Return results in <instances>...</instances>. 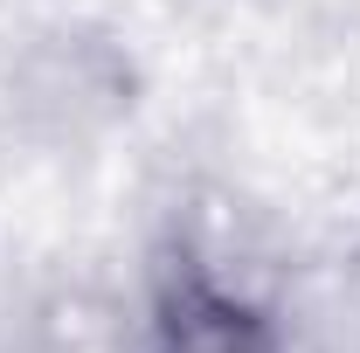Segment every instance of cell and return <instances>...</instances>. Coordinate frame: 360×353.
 Segmentation results:
<instances>
[{
    "mask_svg": "<svg viewBox=\"0 0 360 353\" xmlns=\"http://www.w3.org/2000/svg\"><path fill=\"white\" fill-rule=\"evenodd\" d=\"M146 353H291V340L243 270L174 236L146 270Z\"/></svg>",
    "mask_w": 360,
    "mask_h": 353,
    "instance_id": "obj_1",
    "label": "cell"
}]
</instances>
